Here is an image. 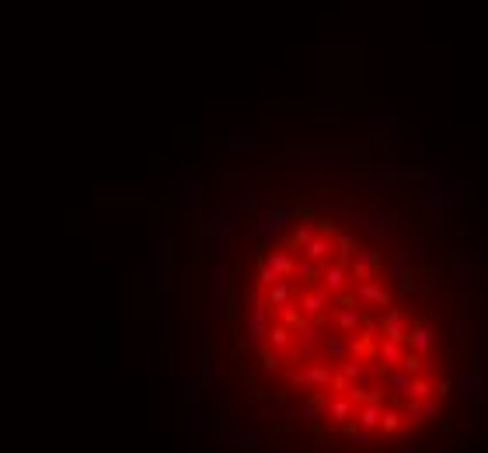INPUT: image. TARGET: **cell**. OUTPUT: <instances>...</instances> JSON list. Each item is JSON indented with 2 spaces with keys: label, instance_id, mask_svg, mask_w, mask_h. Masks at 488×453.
I'll use <instances>...</instances> for the list:
<instances>
[{
  "label": "cell",
  "instance_id": "6da1fadb",
  "mask_svg": "<svg viewBox=\"0 0 488 453\" xmlns=\"http://www.w3.org/2000/svg\"><path fill=\"white\" fill-rule=\"evenodd\" d=\"M332 373H335V366H332V363H324L321 356L304 359L300 366H286L290 383H293V387H307V390H328Z\"/></svg>",
  "mask_w": 488,
  "mask_h": 453
},
{
  "label": "cell",
  "instance_id": "7a4b0ae2",
  "mask_svg": "<svg viewBox=\"0 0 488 453\" xmlns=\"http://www.w3.org/2000/svg\"><path fill=\"white\" fill-rule=\"evenodd\" d=\"M352 300H356L359 307H391V286H388V279H381V275L356 279Z\"/></svg>",
  "mask_w": 488,
  "mask_h": 453
},
{
  "label": "cell",
  "instance_id": "3957f363",
  "mask_svg": "<svg viewBox=\"0 0 488 453\" xmlns=\"http://www.w3.org/2000/svg\"><path fill=\"white\" fill-rule=\"evenodd\" d=\"M391 223H394V216H391L381 202H370V206L359 213V231L370 234L373 244H381V241L391 238Z\"/></svg>",
  "mask_w": 488,
  "mask_h": 453
},
{
  "label": "cell",
  "instance_id": "277c9868",
  "mask_svg": "<svg viewBox=\"0 0 488 453\" xmlns=\"http://www.w3.org/2000/svg\"><path fill=\"white\" fill-rule=\"evenodd\" d=\"M317 282H321V286L328 290L335 300H346V297L352 293V272H349V265L339 262V258L321 268V279H317Z\"/></svg>",
  "mask_w": 488,
  "mask_h": 453
},
{
  "label": "cell",
  "instance_id": "5b68a950",
  "mask_svg": "<svg viewBox=\"0 0 488 453\" xmlns=\"http://www.w3.org/2000/svg\"><path fill=\"white\" fill-rule=\"evenodd\" d=\"M335 304V297L321 286V282H314V286H304V293H297V310L300 317H321V314H328Z\"/></svg>",
  "mask_w": 488,
  "mask_h": 453
},
{
  "label": "cell",
  "instance_id": "8992f818",
  "mask_svg": "<svg viewBox=\"0 0 488 453\" xmlns=\"http://www.w3.org/2000/svg\"><path fill=\"white\" fill-rule=\"evenodd\" d=\"M349 272L352 279H366V275H381L384 272V255L381 244H363L352 258H349Z\"/></svg>",
  "mask_w": 488,
  "mask_h": 453
},
{
  "label": "cell",
  "instance_id": "52a82bcc",
  "mask_svg": "<svg viewBox=\"0 0 488 453\" xmlns=\"http://www.w3.org/2000/svg\"><path fill=\"white\" fill-rule=\"evenodd\" d=\"M349 352H352V335H346V331H328L321 338V359L324 363H332V366H339L342 359H349Z\"/></svg>",
  "mask_w": 488,
  "mask_h": 453
},
{
  "label": "cell",
  "instance_id": "ba28073f",
  "mask_svg": "<svg viewBox=\"0 0 488 453\" xmlns=\"http://www.w3.org/2000/svg\"><path fill=\"white\" fill-rule=\"evenodd\" d=\"M366 321V307H359L352 300V293L346 300H339V310H335V331H346V335H356Z\"/></svg>",
  "mask_w": 488,
  "mask_h": 453
},
{
  "label": "cell",
  "instance_id": "9c48e42d",
  "mask_svg": "<svg viewBox=\"0 0 488 453\" xmlns=\"http://www.w3.org/2000/svg\"><path fill=\"white\" fill-rule=\"evenodd\" d=\"M412 324H415V317L408 310H401V307H384V317L376 321V328H381L388 338H408Z\"/></svg>",
  "mask_w": 488,
  "mask_h": 453
},
{
  "label": "cell",
  "instance_id": "30bf717a",
  "mask_svg": "<svg viewBox=\"0 0 488 453\" xmlns=\"http://www.w3.org/2000/svg\"><path fill=\"white\" fill-rule=\"evenodd\" d=\"M300 255H304V258H310V262L328 265V262H332V255H335V234L321 226V231H317V234L304 244V251H300Z\"/></svg>",
  "mask_w": 488,
  "mask_h": 453
},
{
  "label": "cell",
  "instance_id": "8fae6325",
  "mask_svg": "<svg viewBox=\"0 0 488 453\" xmlns=\"http://www.w3.org/2000/svg\"><path fill=\"white\" fill-rule=\"evenodd\" d=\"M290 220H293V209H268V213H262V216H258L255 234H258V238L283 234V231H290V226H293Z\"/></svg>",
  "mask_w": 488,
  "mask_h": 453
},
{
  "label": "cell",
  "instance_id": "7c38bea8",
  "mask_svg": "<svg viewBox=\"0 0 488 453\" xmlns=\"http://www.w3.org/2000/svg\"><path fill=\"white\" fill-rule=\"evenodd\" d=\"M297 258H300V255H297L290 244H283V248L276 244V248H268V251H265V262H262V265H268V268H273L276 275H283V279H293Z\"/></svg>",
  "mask_w": 488,
  "mask_h": 453
},
{
  "label": "cell",
  "instance_id": "4fadbf2b",
  "mask_svg": "<svg viewBox=\"0 0 488 453\" xmlns=\"http://www.w3.org/2000/svg\"><path fill=\"white\" fill-rule=\"evenodd\" d=\"M321 415L328 419L332 425H349L352 415H356V405H352L349 394H332V398L324 401V412H321Z\"/></svg>",
  "mask_w": 488,
  "mask_h": 453
},
{
  "label": "cell",
  "instance_id": "5bb4252c",
  "mask_svg": "<svg viewBox=\"0 0 488 453\" xmlns=\"http://www.w3.org/2000/svg\"><path fill=\"white\" fill-rule=\"evenodd\" d=\"M478 265H481V262H478V255H471L464 244L454 251V268H457V279H460V282H467V286H478V282H481V279H478V275H481V268H478Z\"/></svg>",
  "mask_w": 488,
  "mask_h": 453
},
{
  "label": "cell",
  "instance_id": "9a60e30c",
  "mask_svg": "<svg viewBox=\"0 0 488 453\" xmlns=\"http://www.w3.org/2000/svg\"><path fill=\"white\" fill-rule=\"evenodd\" d=\"M450 390L457 394L460 401H467V398H478V370H474V356H467V366L450 380Z\"/></svg>",
  "mask_w": 488,
  "mask_h": 453
},
{
  "label": "cell",
  "instance_id": "2e32d148",
  "mask_svg": "<svg viewBox=\"0 0 488 453\" xmlns=\"http://www.w3.org/2000/svg\"><path fill=\"white\" fill-rule=\"evenodd\" d=\"M405 346H408L412 352L429 356L432 349H436V328H432V324H412V331H408V338H405Z\"/></svg>",
  "mask_w": 488,
  "mask_h": 453
},
{
  "label": "cell",
  "instance_id": "e0dca14e",
  "mask_svg": "<svg viewBox=\"0 0 488 453\" xmlns=\"http://www.w3.org/2000/svg\"><path fill=\"white\" fill-rule=\"evenodd\" d=\"M405 352H408V346H405V338H381L376 342V359H381L388 370H394V366H401V359H405Z\"/></svg>",
  "mask_w": 488,
  "mask_h": 453
},
{
  "label": "cell",
  "instance_id": "ac0fdd59",
  "mask_svg": "<svg viewBox=\"0 0 488 453\" xmlns=\"http://www.w3.org/2000/svg\"><path fill=\"white\" fill-rule=\"evenodd\" d=\"M273 310H283L286 304H293L297 300V286L290 279H279V282H273V286H265V297H262Z\"/></svg>",
  "mask_w": 488,
  "mask_h": 453
},
{
  "label": "cell",
  "instance_id": "d6986e66",
  "mask_svg": "<svg viewBox=\"0 0 488 453\" xmlns=\"http://www.w3.org/2000/svg\"><path fill=\"white\" fill-rule=\"evenodd\" d=\"M293 331H297V328H290V324H283V321L268 324V331H265V349L283 356V352L293 346Z\"/></svg>",
  "mask_w": 488,
  "mask_h": 453
},
{
  "label": "cell",
  "instance_id": "ffe728a7",
  "mask_svg": "<svg viewBox=\"0 0 488 453\" xmlns=\"http://www.w3.org/2000/svg\"><path fill=\"white\" fill-rule=\"evenodd\" d=\"M381 415H384V405H381V401H363V405H356L352 425H359V429H376V432H381Z\"/></svg>",
  "mask_w": 488,
  "mask_h": 453
},
{
  "label": "cell",
  "instance_id": "44dd1931",
  "mask_svg": "<svg viewBox=\"0 0 488 453\" xmlns=\"http://www.w3.org/2000/svg\"><path fill=\"white\" fill-rule=\"evenodd\" d=\"M384 387H388V394L391 398H398V405L405 401V390H408V383H412V373H405L401 366H394V370H388L384 373V380H381Z\"/></svg>",
  "mask_w": 488,
  "mask_h": 453
},
{
  "label": "cell",
  "instance_id": "7402d4cb",
  "mask_svg": "<svg viewBox=\"0 0 488 453\" xmlns=\"http://www.w3.org/2000/svg\"><path fill=\"white\" fill-rule=\"evenodd\" d=\"M429 398H436V380L412 377V383H408V390H405V401H429Z\"/></svg>",
  "mask_w": 488,
  "mask_h": 453
},
{
  "label": "cell",
  "instance_id": "603a6c76",
  "mask_svg": "<svg viewBox=\"0 0 488 453\" xmlns=\"http://www.w3.org/2000/svg\"><path fill=\"white\" fill-rule=\"evenodd\" d=\"M321 268H324L321 262H310V258L300 255V258H297V268H293V279L300 282V286H314V282L321 279Z\"/></svg>",
  "mask_w": 488,
  "mask_h": 453
},
{
  "label": "cell",
  "instance_id": "cb8c5ba5",
  "mask_svg": "<svg viewBox=\"0 0 488 453\" xmlns=\"http://www.w3.org/2000/svg\"><path fill=\"white\" fill-rule=\"evenodd\" d=\"M384 272H388V279L394 282V286H401V290H408L412 279H415V272H412V265L405 258H394L391 265H384Z\"/></svg>",
  "mask_w": 488,
  "mask_h": 453
},
{
  "label": "cell",
  "instance_id": "d4e9b609",
  "mask_svg": "<svg viewBox=\"0 0 488 453\" xmlns=\"http://www.w3.org/2000/svg\"><path fill=\"white\" fill-rule=\"evenodd\" d=\"M398 429H405V415H401V405H391V408H384V415H381V432L391 436V432H398Z\"/></svg>",
  "mask_w": 488,
  "mask_h": 453
},
{
  "label": "cell",
  "instance_id": "484cf974",
  "mask_svg": "<svg viewBox=\"0 0 488 453\" xmlns=\"http://www.w3.org/2000/svg\"><path fill=\"white\" fill-rule=\"evenodd\" d=\"M460 405H464V425L471 432H481V398H467Z\"/></svg>",
  "mask_w": 488,
  "mask_h": 453
},
{
  "label": "cell",
  "instance_id": "4316f807",
  "mask_svg": "<svg viewBox=\"0 0 488 453\" xmlns=\"http://www.w3.org/2000/svg\"><path fill=\"white\" fill-rule=\"evenodd\" d=\"M425 363H429V356H422V352H405V359H401V370L405 373H412V377H425Z\"/></svg>",
  "mask_w": 488,
  "mask_h": 453
},
{
  "label": "cell",
  "instance_id": "83f0119b",
  "mask_svg": "<svg viewBox=\"0 0 488 453\" xmlns=\"http://www.w3.org/2000/svg\"><path fill=\"white\" fill-rule=\"evenodd\" d=\"M255 408H258V415L273 419L283 408V398H273V394H255Z\"/></svg>",
  "mask_w": 488,
  "mask_h": 453
},
{
  "label": "cell",
  "instance_id": "f1b7e54d",
  "mask_svg": "<svg viewBox=\"0 0 488 453\" xmlns=\"http://www.w3.org/2000/svg\"><path fill=\"white\" fill-rule=\"evenodd\" d=\"M415 405V412H418V419L425 422V425H432L440 419V398H429V401H412Z\"/></svg>",
  "mask_w": 488,
  "mask_h": 453
},
{
  "label": "cell",
  "instance_id": "f546056e",
  "mask_svg": "<svg viewBox=\"0 0 488 453\" xmlns=\"http://www.w3.org/2000/svg\"><path fill=\"white\" fill-rule=\"evenodd\" d=\"M328 390H332V394H349V390H352V380H349L346 373H339V370H335V373H332Z\"/></svg>",
  "mask_w": 488,
  "mask_h": 453
},
{
  "label": "cell",
  "instance_id": "4dcf8cb0",
  "mask_svg": "<svg viewBox=\"0 0 488 453\" xmlns=\"http://www.w3.org/2000/svg\"><path fill=\"white\" fill-rule=\"evenodd\" d=\"M398 258H405L408 265H425V262H429V255L418 251V248H405V251H398Z\"/></svg>",
  "mask_w": 488,
  "mask_h": 453
},
{
  "label": "cell",
  "instance_id": "1f68e13d",
  "mask_svg": "<svg viewBox=\"0 0 488 453\" xmlns=\"http://www.w3.org/2000/svg\"><path fill=\"white\" fill-rule=\"evenodd\" d=\"M202 373H220V359H216L213 352L202 356Z\"/></svg>",
  "mask_w": 488,
  "mask_h": 453
},
{
  "label": "cell",
  "instance_id": "d6a6232c",
  "mask_svg": "<svg viewBox=\"0 0 488 453\" xmlns=\"http://www.w3.org/2000/svg\"><path fill=\"white\" fill-rule=\"evenodd\" d=\"M450 338H454V342H460V338H464V324H460V321L450 324Z\"/></svg>",
  "mask_w": 488,
  "mask_h": 453
},
{
  "label": "cell",
  "instance_id": "836d02e7",
  "mask_svg": "<svg viewBox=\"0 0 488 453\" xmlns=\"http://www.w3.org/2000/svg\"><path fill=\"white\" fill-rule=\"evenodd\" d=\"M231 147L234 150H251V140L248 136H237V140H231Z\"/></svg>",
  "mask_w": 488,
  "mask_h": 453
},
{
  "label": "cell",
  "instance_id": "e575fe53",
  "mask_svg": "<svg viewBox=\"0 0 488 453\" xmlns=\"http://www.w3.org/2000/svg\"><path fill=\"white\" fill-rule=\"evenodd\" d=\"M478 262H488V238H481L478 244Z\"/></svg>",
  "mask_w": 488,
  "mask_h": 453
},
{
  "label": "cell",
  "instance_id": "d590c367",
  "mask_svg": "<svg viewBox=\"0 0 488 453\" xmlns=\"http://www.w3.org/2000/svg\"><path fill=\"white\" fill-rule=\"evenodd\" d=\"M478 453H488V432L478 436Z\"/></svg>",
  "mask_w": 488,
  "mask_h": 453
},
{
  "label": "cell",
  "instance_id": "8d00e7d4",
  "mask_svg": "<svg viewBox=\"0 0 488 453\" xmlns=\"http://www.w3.org/2000/svg\"><path fill=\"white\" fill-rule=\"evenodd\" d=\"M391 453H422V450H415V446H405V450H391Z\"/></svg>",
  "mask_w": 488,
  "mask_h": 453
}]
</instances>
